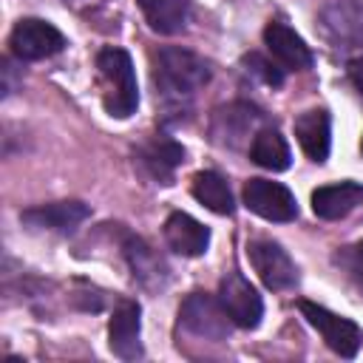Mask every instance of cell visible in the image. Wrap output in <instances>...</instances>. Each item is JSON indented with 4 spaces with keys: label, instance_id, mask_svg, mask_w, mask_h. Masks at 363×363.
I'll use <instances>...</instances> for the list:
<instances>
[{
    "label": "cell",
    "instance_id": "obj_18",
    "mask_svg": "<svg viewBox=\"0 0 363 363\" xmlns=\"http://www.w3.org/2000/svg\"><path fill=\"white\" fill-rule=\"evenodd\" d=\"M250 159L272 173H281L289 167L292 162V153H289V145L286 139L275 130V128H264L252 136V145H250Z\"/></svg>",
    "mask_w": 363,
    "mask_h": 363
},
{
    "label": "cell",
    "instance_id": "obj_21",
    "mask_svg": "<svg viewBox=\"0 0 363 363\" xmlns=\"http://www.w3.org/2000/svg\"><path fill=\"white\" fill-rule=\"evenodd\" d=\"M244 62H247V71H252V74H255L258 79H264L267 85L278 88V85L284 82V71H281L275 62H269V60H264V57H258V54H247Z\"/></svg>",
    "mask_w": 363,
    "mask_h": 363
},
{
    "label": "cell",
    "instance_id": "obj_16",
    "mask_svg": "<svg viewBox=\"0 0 363 363\" xmlns=\"http://www.w3.org/2000/svg\"><path fill=\"white\" fill-rule=\"evenodd\" d=\"M156 34H179L190 14V0H136Z\"/></svg>",
    "mask_w": 363,
    "mask_h": 363
},
{
    "label": "cell",
    "instance_id": "obj_2",
    "mask_svg": "<svg viewBox=\"0 0 363 363\" xmlns=\"http://www.w3.org/2000/svg\"><path fill=\"white\" fill-rule=\"evenodd\" d=\"M96 71H99L102 105H105L108 116L128 119L139 105V85H136V71H133L130 54L125 48L108 45L96 54Z\"/></svg>",
    "mask_w": 363,
    "mask_h": 363
},
{
    "label": "cell",
    "instance_id": "obj_20",
    "mask_svg": "<svg viewBox=\"0 0 363 363\" xmlns=\"http://www.w3.org/2000/svg\"><path fill=\"white\" fill-rule=\"evenodd\" d=\"M125 255H128V261H130V269H133V275L139 278V281H150V278H159L162 275V269H164V264L153 255V250L142 241V238H128V244H125Z\"/></svg>",
    "mask_w": 363,
    "mask_h": 363
},
{
    "label": "cell",
    "instance_id": "obj_19",
    "mask_svg": "<svg viewBox=\"0 0 363 363\" xmlns=\"http://www.w3.org/2000/svg\"><path fill=\"white\" fill-rule=\"evenodd\" d=\"M252 119H255V111H252L250 105H230V108H221V111L216 113L213 133H216V136H227L224 142L235 145V142L247 133V128L252 125Z\"/></svg>",
    "mask_w": 363,
    "mask_h": 363
},
{
    "label": "cell",
    "instance_id": "obj_24",
    "mask_svg": "<svg viewBox=\"0 0 363 363\" xmlns=\"http://www.w3.org/2000/svg\"><path fill=\"white\" fill-rule=\"evenodd\" d=\"M360 150H363V139H360Z\"/></svg>",
    "mask_w": 363,
    "mask_h": 363
},
{
    "label": "cell",
    "instance_id": "obj_12",
    "mask_svg": "<svg viewBox=\"0 0 363 363\" xmlns=\"http://www.w3.org/2000/svg\"><path fill=\"white\" fill-rule=\"evenodd\" d=\"M164 238L170 244L173 252L179 255H187V258H196V255H204L207 247H210V230L196 221L193 216L176 210L167 216L164 221Z\"/></svg>",
    "mask_w": 363,
    "mask_h": 363
},
{
    "label": "cell",
    "instance_id": "obj_6",
    "mask_svg": "<svg viewBox=\"0 0 363 363\" xmlns=\"http://www.w3.org/2000/svg\"><path fill=\"white\" fill-rule=\"evenodd\" d=\"M247 252H250L252 269L258 272V278H261V284L267 289L281 292V289H289V286L298 284V267H295V261L289 258V252L278 241L255 238L247 247Z\"/></svg>",
    "mask_w": 363,
    "mask_h": 363
},
{
    "label": "cell",
    "instance_id": "obj_11",
    "mask_svg": "<svg viewBox=\"0 0 363 363\" xmlns=\"http://www.w3.org/2000/svg\"><path fill=\"white\" fill-rule=\"evenodd\" d=\"M88 204L82 201H51L37 204L20 213V221L28 230H48V233H71L88 218Z\"/></svg>",
    "mask_w": 363,
    "mask_h": 363
},
{
    "label": "cell",
    "instance_id": "obj_22",
    "mask_svg": "<svg viewBox=\"0 0 363 363\" xmlns=\"http://www.w3.org/2000/svg\"><path fill=\"white\" fill-rule=\"evenodd\" d=\"M349 79H352V85L363 94V57L349 62Z\"/></svg>",
    "mask_w": 363,
    "mask_h": 363
},
{
    "label": "cell",
    "instance_id": "obj_13",
    "mask_svg": "<svg viewBox=\"0 0 363 363\" xmlns=\"http://www.w3.org/2000/svg\"><path fill=\"white\" fill-rule=\"evenodd\" d=\"M357 204H363L360 182H335V184H323L312 193V210L318 218H326V221L349 216Z\"/></svg>",
    "mask_w": 363,
    "mask_h": 363
},
{
    "label": "cell",
    "instance_id": "obj_3",
    "mask_svg": "<svg viewBox=\"0 0 363 363\" xmlns=\"http://www.w3.org/2000/svg\"><path fill=\"white\" fill-rule=\"evenodd\" d=\"M9 48L20 62H31V60H45V57L60 54L65 48V37L48 20L23 17L14 23L9 34Z\"/></svg>",
    "mask_w": 363,
    "mask_h": 363
},
{
    "label": "cell",
    "instance_id": "obj_14",
    "mask_svg": "<svg viewBox=\"0 0 363 363\" xmlns=\"http://www.w3.org/2000/svg\"><path fill=\"white\" fill-rule=\"evenodd\" d=\"M295 136H298V145L303 147V153H306L312 162H326L329 145H332L329 113H326L323 108L303 111V113L295 119Z\"/></svg>",
    "mask_w": 363,
    "mask_h": 363
},
{
    "label": "cell",
    "instance_id": "obj_23",
    "mask_svg": "<svg viewBox=\"0 0 363 363\" xmlns=\"http://www.w3.org/2000/svg\"><path fill=\"white\" fill-rule=\"evenodd\" d=\"M354 264H357V272L363 275V241L354 247Z\"/></svg>",
    "mask_w": 363,
    "mask_h": 363
},
{
    "label": "cell",
    "instance_id": "obj_10",
    "mask_svg": "<svg viewBox=\"0 0 363 363\" xmlns=\"http://www.w3.org/2000/svg\"><path fill=\"white\" fill-rule=\"evenodd\" d=\"M264 45L272 54V60H278V65L286 68V71H303V68H312V62H315V57H312L309 45L303 43V37L295 34L281 20L267 23V28H264Z\"/></svg>",
    "mask_w": 363,
    "mask_h": 363
},
{
    "label": "cell",
    "instance_id": "obj_17",
    "mask_svg": "<svg viewBox=\"0 0 363 363\" xmlns=\"http://www.w3.org/2000/svg\"><path fill=\"white\" fill-rule=\"evenodd\" d=\"M190 190H193V199L199 204H204L207 210H213L218 216H233L235 201H233L230 184L216 170H199L193 176V187Z\"/></svg>",
    "mask_w": 363,
    "mask_h": 363
},
{
    "label": "cell",
    "instance_id": "obj_4",
    "mask_svg": "<svg viewBox=\"0 0 363 363\" xmlns=\"http://www.w3.org/2000/svg\"><path fill=\"white\" fill-rule=\"evenodd\" d=\"M301 315L309 320V326H315L320 332V337L326 340V346L340 354V357H354L360 352V343H363V332L354 320L343 318V315H335L329 312L326 306H318L312 301H301L298 303Z\"/></svg>",
    "mask_w": 363,
    "mask_h": 363
},
{
    "label": "cell",
    "instance_id": "obj_9",
    "mask_svg": "<svg viewBox=\"0 0 363 363\" xmlns=\"http://www.w3.org/2000/svg\"><path fill=\"white\" fill-rule=\"evenodd\" d=\"M142 309L136 301H119L108 323V346L122 360L142 357Z\"/></svg>",
    "mask_w": 363,
    "mask_h": 363
},
{
    "label": "cell",
    "instance_id": "obj_15",
    "mask_svg": "<svg viewBox=\"0 0 363 363\" xmlns=\"http://www.w3.org/2000/svg\"><path fill=\"white\" fill-rule=\"evenodd\" d=\"M182 162H184V147L167 136H156L153 142H147L139 150V164L147 170L150 179H156L162 184H170V179Z\"/></svg>",
    "mask_w": 363,
    "mask_h": 363
},
{
    "label": "cell",
    "instance_id": "obj_5",
    "mask_svg": "<svg viewBox=\"0 0 363 363\" xmlns=\"http://www.w3.org/2000/svg\"><path fill=\"white\" fill-rule=\"evenodd\" d=\"M179 323L204 340H224L230 335V315L221 301L207 292H190L179 306Z\"/></svg>",
    "mask_w": 363,
    "mask_h": 363
},
{
    "label": "cell",
    "instance_id": "obj_7",
    "mask_svg": "<svg viewBox=\"0 0 363 363\" xmlns=\"http://www.w3.org/2000/svg\"><path fill=\"white\" fill-rule=\"evenodd\" d=\"M218 301L224 306V312L230 315V320L241 329H255L261 323L264 315V301L255 292V286L235 269H230L221 281H218Z\"/></svg>",
    "mask_w": 363,
    "mask_h": 363
},
{
    "label": "cell",
    "instance_id": "obj_1",
    "mask_svg": "<svg viewBox=\"0 0 363 363\" xmlns=\"http://www.w3.org/2000/svg\"><path fill=\"white\" fill-rule=\"evenodd\" d=\"M210 82V65L179 45H167L153 57V85L164 105H182Z\"/></svg>",
    "mask_w": 363,
    "mask_h": 363
},
{
    "label": "cell",
    "instance_id": "obj_8",
    "mask_svg": "<svg viewBox=\"0 0 363 363\" xmlns=\"http://www.w3.org/2000/svg\"><path fill=\"white\" fill-rule=\"evenodd\" d=\"M244 204L267 221H292L298 216V201L292 190L269 179H250L244 184Z\"/></svg>",
    "mask_w": 363,
    "mask_h": 363
}]
</instances>
